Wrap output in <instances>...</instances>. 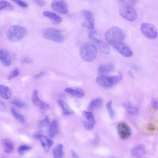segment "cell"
I'll list each match as a JSON object with an SVG mask.
<instances>
[{
    "label": "cell",
    "instance_id": "obj_1",
    "mask_svg": "<svg viewBox=\"0 0 158 158\" xmlns=\"http://www.w3.org/2000/svg\"><path fill=\"white\" fill-rule=\"evenodd\" d=\"M125 37V34L123 29L116 26L111 27L105 34L106 41L113 47L117 44L123 42Z\"/></svg>",
    "mask_w": 158,
    "mask_h": 158
},
{
    "label": "cell",
    "instance_id": "obj_41",
    "mask_svg": "<svg viewBox=\"0 0 158 158\" xmlns=\"http://www.w3.org/2000/svg\"><path fill=\"white\" fill-rule=\"evenodd\" d=\"M152 105L156 110L158 111V98L154 99L152 102Z\"/></svg>",
    "mask_w": 158,
    "mask_h": 158
},
{
    "label": "cell",
    "instance_id": "obj_44",
    "mask_svg": "<svg viewBox=\"0 0 158 158\" xmlns=\"http://www.w3.org/2000/svg\"><path fill=\"white\" fill-rule=\"evenodd\" d=\"M111 158H116V157H112Z\"/></svg>",
    "mask_w": 158,
    "mask_h": 158
},
{
    "label": "cell",
    "instance_id": "obj_43",
    "mask_svg": "<svg viewBox=\"0 0 158 158\" xmlns=\"http://www.w3.org/2000/svg\"><path fill=\"white\" fill-rule=\"evenodd\" d=\"M72 154L73 158H78V156L77 154L74 151H72Z\"/></svg>",
    "mask_w": 158,
    "mask_h": 158
},
{
    "label": "cell",
    "instance_id": "obj_33",
    "mask_svg": "<svg viewBox=\"0 0 158 158\" xmlns=\"http://www.w3.org/2000/svg\"><path fill=\"white\" fill-rule=\"evenodd\" d=\"M13 103L16 107L21 109H25L27 107V105L23 101L18 100H14Z\"/></svg>",
    "mask_w": 158,
    "mask_h": 158
},
{
    "label": "cell",
    "instance_id": "obj_28",
    "mask_svg": "<svg viewBox=\"0 0 158 158\" xmlns=\"http://www.w3.org/2000/svg\"><path fill=\"white\" fill-rule=\"evenodd\" d=\"M11 112L12 115L16 119L22 124H25L26 122V119L25 116L17 113L14 108H12L11 109Z\"/></svg>",
    "mask_w": 158,
    "mask_h": 158
},
{
    "label": "cell",
    "instance_id": "obj_5",
    "mask_svg": "<svg viewBox=\"0 0 158 158\" xmlns=\"http://www.w3.org/2000/svg\"><path fill=\"white\" fill-rule=\"evenodd\" d=\"M141 30L145 37L150 39H154L158 36V31L156 28L150 23H142L141 26Z\"/></svg>",
    "mask_w": 158,
    "mask_h": 158
},
{
    "label": "cell",
    "instance_id": "obj_40",
    "mask_svg": "<svg viewBox=\"0 0 158 158\" xmlns=\"http://www.w3.org/2000/svg\"><path fill=\"white\" fill-rule=\"evenodd\" d=\"M147 130L150 131H154L156 130V127L153 124L151 123L148 124Z\"/></svg>",
    "mask_w": 158,
    "mask_h": 158
},
{
    "label": "cell",
    "instance_id": "obj_4",
    "mask_svg": "<svg viewBox=\"0 0 158 158\" xmlns=\"http://www.w3.org/2000/svg\"><path fill=\"white\" fill-rule=\"evenodd\" d=\"M43 37L45 39L58 43H63L64 37L61 31L54 28H49L45 30L42 33Z\"/></svg>",
    "mask_w": 158,
    "mask_h": 158
},
{
    "label": "cell",
    "instance_id": "obj_8",
    "mask_svg": "<svg viewBox=\"0 0 158 158\" xmlns=\"http://www.w3.org/2000/svg\"><path fill=\"white\" fill-rule=\"evenodd\" d=\"M88 37L98 46L102 52L106 54H110V49L109 46L97 38L93 32H91L89 33Z\"/></svg>",
    "mask_w": 158,
    "mask_h": 158
},
{
    "label": "cell",
    "instance_id": "obj_31",
    "mask_svg": "<svg viewBox=\"0 0 158 158\" xmlns=\"http://www.w3.org/2000/svg\"><path fill=\"white\" fill-rule=\"evenodd\" d=\"M112 101H110L107 103L106 106L107 112L109 114L110 117L111 119H113L114 118L115 113L112 107Z\"/></svg>",
    "mask_w": 158,
    "mask_h": 158
},
{
    "label": "cell",
    "instance_id": "obj_12",
    "mask_svg": "<svg viewBox=\"0 0 158 158\" xmlns=\"http://www.w3.org/2000/svg\"><path fill=\"white\" fill-rule=\"evenodd\" d=\"M117 131L118 135L123 140L127 139L130 137L131 133L130 127L125 123L118 124L117 126Z\"/></svg>",
    "mask_w": 158,
    "mask_h": 158
},
{
    "label": "cell",
    "instance_id": "obj_7",
    "mask_svg": "<svg viewBox=\"0 0 158 158\" xmlns=\"http://www.w3.org/2000/svg\"><path fill=\"white\" fill-rule=\"evenodd\" d=\"M81 14L83 18V26L88 29H93L95 28V19L93 13L88 10H83L81 12Z\"/></svg>",
    "mask_w": 158,
    "mask_h": 158
},
{
    "label": "cell",
    "instance_id": "obj_15",
    "mask_svg": "<svg viewBox=\"0 0 158 158\" xmlns=\"http://www.w3.org/2000/svg\"><path fill=\"white\" fill-rule=\"evenodd\" d=\"M0 60L2 64L5 67H8L12 64V59L9 51L6 49L0 50Z\"/></svg>",
    "mask_w": 158,
    "mask_h": 158
},
{
    "label": "cell",
    "instance_id": "obj_25",
    "mask_svg": "<svg viewBox=\"0 0 158 158\" xmlns=\"http://www.w3.org/2000/svg\"><path fill=\"white\" fill-rule=\"evenodd\" d=\"M58 132V126L57 122L55 120L53 121L49 126V136L51 138L54 137Z\"/></svg>",
    "mask_w": 158,
    "mask_h": 158
},
{
    "label": "cell",
    "instance_id": "obj_9",
    "mask_svg": "<svg viewBox=\"0 0 158 158\" xmlns=\"http://www.w3.org/2000/svg\"><path fill=\"white\" fill-rule=\"evenodd\" d=\"M51 7L54 11L60 14H66L69 12L68 5L64 1H54L51 4Z\"/></svg>",
    "mask_w": 158,
    "mask_h": 158
},
{
    "label": "cell",
    "instance_id": "obj_13",
    "mask_svg": "<svg viewBox=\"0 0 158 158\" xmlns=\"http://www.w3.org/2000/svg\"><path fill=\"white\" fill-rule=\"evenodd\" d=\"M36 139L40 141L45 151L48 152L54 144V142L46 136L41 135H37L34 136Z\"/></svg>",
    "mask_w": 158,
    "mask_h": 158
},
{
    "label": "cell",
    "instance_id": "obj_14",
    "mask_svg": "<svg viewBox=\"0 0 158 158\" xmlns=\"http://www.w3.org/2000/svg\"><path fill=\"white\" fill-rule=\"evenodd\" d=\"M146 152V147L142 144H138L133 148L131 154L133 158H143Z\"/></svg>",
    "mask_w": 158,
    "mask_h": 158
},
{
    "label": "cell",
    "instance_id": "obj_23",
    "mask_svg": "<svg viewBox=\"0 0 158 158\" xmlns=\"http://www.w3.org/2000/svg\"><path fill=\"white\" fill-rule=\"evenodd\" d=\"M113 68V64L111 63L103 64L99 67L98 72L101 74H107L112 72Z\"/></svg>",
    "mask_w": 158,
    "mask_h": 158
},
{
    "label": "cell",
    "instance_id": "obj_42",
    "mask_svg": "<svg viewBox=\"0 0 158 158\" xmlns=\"http://www.w3.org/2000/svg\"><path fill=\"white\" fill-rule=\"evenodd\" d=\"M45 73L43 72H41L34 75L33 77L35 79L38 78L43 76Z\"/></svg>",
    "mask_w": 158,
    "mask_h": 158
},
{
    "label": "cell",
    "instance_id": "obj_38",
    "mask_svg": "<svg viewBox=\"0 0 158 158\" xmlns=\"http://www.w3.org/2000/svg\"><path fill=\"white\" fill-rule=\"evenodd\" d=\"M34 2L37 6L40 7L44 6L46 4V2L44 1H34Z\"/></svg>",
    "mask_w": 158,
    "mask_h": 158
},
{
    "label": "cell",
    "instance_id": "obj_16",
    "mask_svg": "<svg viewBox=\"0 0 158 158\" xmlns=\"http://www.w3.org/2000/svg\"><path fill=\"white\" fill-rule=\"evenodd\" d=\"M32 100L35 104L42 110H47L49 108V106L47 104L42 101L39 98L38 92L37 90H34L33 92Z\"/></svg>",
    "mask_w": 158,
    "mask_h": 158
},
{
    "label": "cell",
    "instance_id": "obj_11",
    "mask_svg": "<svg viewBox=\"0 0 158 158\" xmlns=\"http://www.w3.org/2000/svg\"><path fill=\"white\" fill-rule=\"evenodd\" d=\"M113 47L118 53L124 57H129L133 55L131 48L123 42L117 44Z\"/></svg>",
    "mask_w": 158,
    "mask_h": 158
},
{
    "label": "cell",
    "instance_id": "obj_24",
    "mask_svg": "<svg viewBox=\"0 0 158 158\" xmlns=\"http://www.w3.org/2000/svg\"><path fill=\"white\" fill-rule=\"evenodd\" d=\"M53 154L54 158H63L64 153L62 144H59L54 147L53 150Z\"/></svg>",
    "mask_w": 158,
    "mask_h": 158
},
{
    "label": "cell",
    "instance_id": "obj_17",
    "mask_svg": "<svg viewBox=\"0 0 158 158\" xmlns=\"http://www.w3.org/2000/svg\"><path fill=\"white\" fill-rule=\"evenodd\" d=\"M96 82L98 84L106 88H110L113 85L112 83L110 77L101 75L96 79Z\"/></svg>",
    "mask_w": 158,
    "mask_h": 158
},
{
    "label": "cell",
    "instance_id": "obj_39",
    "mask_svg": "<svg viewBox=\"0 0 158 158\" xmlns=\"http://www.w3.org/2000/svg\"><path fill=\"white\" fill-rule=\"evenodd\" d=\"M0 110L2 112H5L7 110L6 105L1 101H0Z\"/></svg>",
    "mask_w": 158,
    "mask_h": 158
},
{
    "label": "cell",
    "instance_id": "obj_2",
    "mask_svg": "<svg viewBox=\"0 0 158 158\" xmlns=\"http://www.w3.org/2000/svg\"><path fill=\"white\" fill-rule=\"evenodd\" d=\"M97 54V48L92 43L86 42L81 45L80 49V54L84 61L86 62L93 61L96 57Z\"/></svg>",
    "mask_w": 158,
    "mask_h": 158
},
{
    "label": "cell",
    "instance_id": "obj_22",
    "mask_svg": "<svg viewBox=\"0 0 158 158\" xmlns=\"http://www.w3.org/2000/svg\"><path fill=\"white\" fill-rule=\"evenodd\" d=\"M58 103L62 108L64 114L69 115L74 114V112L71 108L65 102L62 100H59Z\"/></svg>",
    "mask_w": 158,
    "mask_h": 158
},
{
    "label": "cell",
    "instance_id": "obj_32",
    "mask_svg": "<svg viewBox=\"0 0 158 158\" xmlns=\"http://www.w3.org/2000/svg\"><path fill=\"white\" fill-rule=\"evenodd\" d=\"M31 147L26 145H23L19 146L18 148V153L21 155H23L27 152L30 150Z\"/></svg>",
    "mask_w": 158,
    "mask_h": 158
},
{
    "label": "cell",
    "instance_id": "obj_29",
    "mask_svg": "<svg viewBox=\"0 0 158 158\" xmlns=\"http://www.w3.org/2000/svg\"><path fill=\"white\" fill-rule=\"evenodd\" d=\"M13 9L14 7L10 3L4 1H0V10H1L4 9L13 10Z\"/></svg>",
    "mask_w": 158,
    "mask_h": 158
},
{
    "label": "cell",
    "instance_id": "obj_20",
    "mask_svg": "<svg viewBox=\"0 0 158 158\" xmlns=\"http://www.w3.org/2000/svg\"><path fill=\"white\" fill-rule=\"evenodd\" d=\"M65 91L68 94L79 98L83 97L85 94L83 90L79 88L68 87L65 89Z\"/></svg>",
    "mask_w": 158,
    "mask_h": 158
},
{
    "label": "cell",
    "instance_id": "obj_35",
    "mask_svg": "<svg viewBox=\"0 0 158 158\" xmlns=\"http://www.w3.org/2000/svg\"><path fill=\"white\" fill-rule=\"evenodd\" d=\"M13 1L23 8L26 9L28 7V4L23 1H20H20L19 0H14Z\"/></svg>",
    "mask_w": 158,
    "mask_h": 158
},
{
    "label": "cell",
    "instance_id": "obj_21",
    "mask_svg": "<svg viewBox=\"0 0 158 158\" xmlns=\"http://www.w3.org/2000/svg\"><path fill=\"white\" fill-rule=\"evenodd\" d=\"M12 95L11 90L9 87L4 85H0V95L5 100L9 99Z\"/></svg>",
    "mask_w": 158,
    "mask_h": 158
},
{
    "label": "cell",
    "instance_id": "obj_37",
    "mask_svg": "<svg viewBox=\"0 0 158 158\" xmlns=\"http://www.w3.org/2000/svg\"><path fill=\"white\" fill-rule=\"evenodd\" d=\"M22 62L24 63L30 64L32 62V60L31 58L28 57H25L22 59Z\"/></svg>",
    "mask_w": 158,
    "mask_h": 158
},
{
    "label": "cell",
    "instance_id": "obj_10",
    "mask_svg": "<svg viewBox=\"0 0 158 158\" xmlns=\"http://www.w3.org/2000/svg\"><path fill=\"white\" fill-rule=\"evenodd\" d=\"M83 121L86 129L91 130L95 124V121L93 114L91 112L87 111L83 113Z\"/></svg>",
    "mask_w": 158,
    "mask_h": 158
},
{
    "label": "cell",
    "instance_id": "obj_6",
    "mask_svg": "<svg viewBox=\"0 0 158 158\" xmlns=\"http://www.w3.org/2000/svg\"><path fill=\"white\" fill-rule=\"evenodd\" d=\"M120 13L123 18L130 22H134L137 17V13L135 10L131 6H126L120 10Z\"/></svg>",
    "mask_w": 158,
    "mask_h": 158
},
{
    "label": "cell",
    "instance_id": "obj_30",
    "mask_svg": "<svg viewBox=\"0 0 158 158\" xmlns=\"http://www.w3.org/2000/svg\"><path fill=\"white\" fill-rule=\"evenodd\" d=\"M50 123V118L48 116H46L44 119L38 122V126L40 129H42L47 126Z\"/></svg>",
    "mask_w": 158,
    "mask_h": 158
},
{
    "label": "cell",
    "instance_id": "obj_26",
    "mask_svg": "<svg viewBox=\"0 0 158 158\" xmlns=\"http://www.w3.org/2000/svg\"><path fill=\"white\" fill-rule=\"evenodd\" d=\"M102 99L100 98H97L90 103L88 107V109L90 110H92L99 108L102 105Z\"/></svg>",
    "mask_w": 158,
    "mask_h": 158
},
{
    "label": "cell",
    "instance_id": "obj_45",
    "mask_svg": "<svg viewBox=\"0 0 158 158\" xmlns=\"http://www.w3.org/2000/svg\"><path fill=\"white\" fill-rule=\"evenodd\" d=\"M2 158H5L4 157H3Z\"/></svg>",
    "mask_w": 158,
    "mask_h": 158
},
{
    "label": "cell",
    "instance_id": "obj_27",
    "mask_svg": "<svg viewBox=\"0 0 158 158\" xmlns=\"http://www.w3.org/2000/svg\"><path fill=\"white\" fill-rule=\"evenodd\" d=\"M124 106L127 113L131 115H135L138 112V108L131 103H125Z\"/></svg>",
    "mask_w": 158,
    "mask_h": 158
},
{
    "label": "cell",
    "instance_id": "obj_36",
    "mask_svg": "<svg viewBox=\"0 0 158 158\" xmlns=\"http://www.w3.org/2000/svg\"><path fill=\"white\" fill-rule=\"evenodd\" d=\"M19 74V71L18 69H16L12 71L9 75L8 77V80H12L17 77Z\"/></svg>",
    "mask_w": 158,
    "mask_h": 158
},
{
    "label": "cell",
    "instance_id": "obj_34",
    "mask_svg": "<svg viewBox=\"0 0 158 158\" xmlns=\"http://www.w3.org/2000/svg\"><path fill=\"white\" fill-rule=\"evenodd\" d=\"M122 78V77L121 75L110 77L111 82L113 85L119 82L121 80Z\"/></svg>",
    "mask_w": 158,
    "mask_h": 158
},
{
    "label": "cell",
    "instance_id": "obj_19",
    "mask_svg": "<svg viewBox=\"0 0 158 158\" xmlns=\"http://www.w3.org/2000/svg\"><path fill=\"white\" fill-rule=\"evenodd\" d=\"M1 144L4 152L7 153H11L14 149V144L13 142L8 138L3 139Z\"/></svg>",
    "mask_w": 158,
    "mask_h": 158
},
{
    "label": "cell",
    "instance_id": "obj_3",
    "mask_svg": "<svg viewBox=\"0 0 158 158\" xmlns=\"http://www.w3.org/2000/svg\"><path fill=\"white\" fill-rule=\"evenodd\" d=\"M27 34L26 29L18 25H14L9 28L7 34L8 40L12 42H16L22 40Z\"/></svg>",
    "mask_w": 158,
    "mask_h": 158
},
{
    "label": "cell",
    "instance_id": "obj_18",
    "mask_svg": "<svg viewBox=\"0 0 158 158\" xmlns=\"http://www.w3.org/2000/svg\"><path fill=\"white\" fill-rule=\"evenodd\" d=\"M43 15L51 19L52 23L55 25L60 24L62 21V18L54 13L45 11L43 13Z\"/></svg>",
    "mask_w": 158,
    "mask_h": 158
}]
</instances>
